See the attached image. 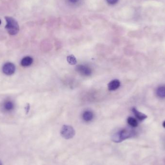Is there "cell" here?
<instances>
[{
    "mask_svg": "<svg viewBox=\"0 0 165 165\" xmlns=\"http://www.w3.org/2000/svg\"><path fill=\"white\" fill-rule=\"evenodd\" d=\"M6 21L5 29L9 34L16 35L19 31V27L18 23L15 18L11 17H5Z\"/></svg>",
    "mask_w": 165,
    "mask_h": 165,
    "instance_id": "obj_1",
    "label": "cell"
},
{
    "mask_svg": "<svg viewBox=\"0 0 165 165\" xmlns=\"http://www.w3.org/2000/svg\"><path fill=\"white\" fill-rule=\"evenodd\" d=\"M134 135V132L131 130L124 129L113 135L112 140L115 142H121L125 140L131 138Z\"/></svg>",
    "mask_w": 165,
    "mask_h": 165,
    "instance_id": "obj_2",
    "label": "cell"
},
{
    "mask_svg": "<svg viewBox=\"0 0 165 165\" xmlns=\"http://www.w3.org/2000/svg\"><path fill=\"white\" fill-rule=\"evenodd\" d=\"M60 134L65 139H70L74 136L75 134L74 128L69 125H64L61 128Z\"/></svg>",
    "mask_w": 165,
    "mask_h": 165,
    "instance_id": "obj_3",
    "label": "cell"
},
{
    "mask_svg": "<svg viewBox=\"0 0 165 165\" xmlns=\"http://www.w3.org/2000/svg\"><path fill=\"white\" fill-rule=\"evenodd\" d=\"M2 70L6 75H12L15 72V67L12 63L7 62L3 65Z\"/></svg>",
    "mask_w": 165,
    "mask_h": 165,
    "instance_id": "obj_4",
    "label": "cell"
},
{
    "mask_svg": "<svg viewBox=\"0 0 165 165\" xmlns=\"http://www.w3.org/2000/svg\"><path fill=\"white\" fill-rule=\"evenodd\" d=\"M77 72H79L81 75L84 76H89L91 74L92 70L90 68L87 66L79 65L76 66L75 69Z\"/></svg>",
    "mask_w": 165,
    "mask_h": 165,
    "instance_id": "obj_5",
    "label": "cell"
},
{
    "mask_svg": "<svg viewBox=\"0 0 165 165\" xmlns=\"http://www.w3.org/2000/svg\"><path fill=\"white\" fill-rule=\"evenodd\" d=\"M120 85H121L120 82L118 80L115 79L112 80L108 85V89L110 91H115L120 87Z\"/></svg>",
    "mask_w": 165,
    "mask_h": 165,
    "instance_id": "obj_6",
    "label": "cell"
},
{
    "mask_svg": "<svg viewBox=\"0 0 165 165\" xmlns=\"http://www.w3.org/2000/svg\"><path fill=\"white\" fill-rule=\"evenodd\" d=\"M3 110L6 112H10L14 109L15 105L12 101H7L3 103Z\"/></svg>",
    "mask_w": 165,
    "mask_h": 165,
    "instance_id": "obj_7",
    "label": "cell"
},
{
    "mask_svg": "<svg viewBox=\"0 0 165 165\" xmlns=\"http://www.w3.org/2000/svg\"><path fill=\"white\" fill-rule=\"evenodd\" d=\"M132 112H133L135 116H136V117L140 121H143L144 120H145L146 118L147 117V116L145 114L141 113V112L138 111L136 108H133L132 109Z\"/></svg>",
    "mask_w": 165,
    "mask_h": 165,
    "instance_id": "obj_8",
    "label": "cell"
},
{
    "mask_svg": "<svg viewBox=\"0 0 165 165\" xmlns=\"http://www.w3.org/2000/svg\"><path fill=\"white\" fill-rule=\"evenodd\" d=\"M33 63V58L31 57H25L22 59L21 65L23 67H28L31 66Z\"/></svg>",
    "mask_w": 165,
    "mask_h": 165,
    "instance_id": "obj_9",
    "label": "cell"
},
{
    "mask_svg": "<svg viewBox=\"0 0 165 165\" xmlns=\"http://www.w3.org/2000/svg\"><path fill=\"white\" fill-rule=\"evenodd\" d=\"M94 114L92 112L90 111H87L85 112L82 114V118L83 120L86 122H90L93 119Z\"/></svg>",
    "mask_w": 165,
    "mask_h": 165,
    "instance_id": "obj_10",
    "label": "cell"
},
{
    "mask_svg": "<svg viewBox=\"0 0 165 165\" xmlns=\"http://www.w3.org/2000/svg\"><path fill=\"white\" fill-rule=\"evenodd\" d=\"M156 94L160 98H165V86L159 87L156 90Z\"/></svg>",
    "mask_w": 165,
    "mask_h": 165,
    "instance_id": "obj_11",
    "label": "cell"
},
{
    "mask_svg": "<svg viewBox=\"0 0 165 165\" xmlns=\"http://www.w3.org/2000/svg\"><path fill=\"white\" fill-rule=\"evenodd\" d=\"M127 122L130 126H131L133 127H137L138 125V123L137 120L132 117H129L127 119Z\"/></svg>",
    "mask_w": 165,
    "mask_h": 165,
    "instance_id": "obj_12",
    "label": "cell"
},
{
    "mask_svg": "<svg viewBox=\"0 0 165 165\" xmlns=\"http://www.w3.org/2000/svg\"><path fill=\"white\" fill-rule=\"evenodd\" d=\"M67 60L70 65H75L77 63L76 58L73 55H70L67 58Z\"/></svg>",
    "mask_w": 165,
    "mask_h": 165,
    "instance_id": "obj_13",
    "label": "cell"
},
{
    "mask_svg": "<svg viewBox=\"0 0 165 165\" xmlns=\"http://www.w3.org/2000/svg\"><path fill=\"white\" fill-rule=\"evenodd\" d=\"M119 0H106L107 3L110 5H115L117 3Z\"/></svg>",
    "mask_w": 165,
    "mask_h": 165,
    "instance_id": "obj_14",
    "label": "cell"
},
{
    "mask_svg": "<svg viewBox=\"0 0 165 165\" xmlns=\"http://www.w3.org/2000/svg\"><path fill=\"white\" fill-rule=\"evenodd\" d=\"M68 1L70 3H76L79 1V0H68Z\"/></svg>",
    "mask_w": 165,
    "mask_h": 165,
    "instance_id": "obj_15",
    "label": "cell"
},
{
    "mask_svg": "<svg viewBox=\"0 0 165 165\" xmlns=\"http://www.w3.org/2000/svg\"><path fill=\"white\" fill-rule=\"evenodd\" d=\"M163 126L164 128H165V121H164L163 123Z\"/></svg>",
    "mask_w": 165,
    "mask_h": 165,
    "instance_id": "obj_16",
    "label": "cell"
},
{
    "mask_svg": "<svg viewBox=\"0 0 165 165\" xmlns=\"http://www.w3.org/2000/svg\"><path fill=\"white\" fill-rule=\"evenodd\" d=\"M0 165H2V163L1 161H0Z\"/></svg>",
    "mask_w": 165,
    "mask_h": 165,
    "instance_id": "obj_17",
    "label": "cell"
},
{
    "mask_svg": "<svg viewBox=\"0 0 165 165\" xmlns=\"http://www.w3.org/2000/svg\"><path fill=\"white\" fill-rule=\"evenodd\" d=\"M1 20L0 19V25H1Z\"/></svg>",
    "mask_w": 165,
    "mask_h": 165,
    "instance_id": "obj_18",
    "label": "cell"
}]
</instances>
